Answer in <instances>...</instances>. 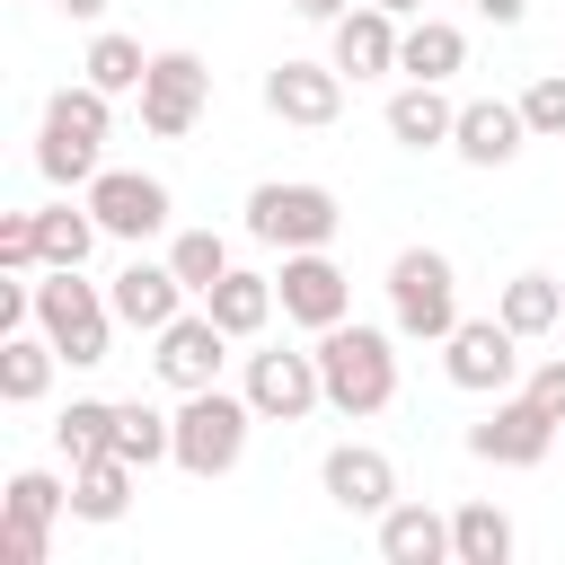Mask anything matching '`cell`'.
Instances as JSON below:
<instances>
[{
	"instance_id": "cell-1",
	"label": "cell",
	"mask_w": 565,
	"mask_h": 565,
	"mask_svg": "<svg viewBox=\"0 0 565 565\" xmlns=\"http://www.w3.org/2000/svg\"><path fill=\"white\" fill-rule=\"evenodd\" d=\"M318 380H327V406L371 424L397 406V327H362V318H335L318 335Z\"/></svg>"
},
{
	"instance_id": "cell-2",
	"label": "cell",
	"mask_w": 565,
	"mask_h": 565,
	"mask_svg": "<svg viewBox=\"0 0 565 565\" xmlns=\"http://www.w3.org/2000/svg\"><path fill=\"white\" fill-rule=\"evenodd\" d=\"M35 327L62 344V362L71 371H97L106 353H115V300H106V282H88L79 265H44L35 274Z\"/></svg>"
},
{
	"instance_id": "cell-3",
	"label": "cell",
	"mask_w": 565,
	"mask_h": 565,
	"mask_svg": "<svg viewBox=\"0 0 565 565\" xmlns=\"http://www.w3.org/2000/svg\"><path fill=\"white\" fill-rule=\"evenodd\" d=\"M265 415L247 406V388H185L177 397V468L185 477H230L238 459H247V433H256Z\"/></svg>"
},
{
	"instance_id": "cell-4",
	"label": "cell",
	"mask_w": 565,
	"mask_h": 565,
	"mask_svg": "<svg viewBox=\"0 0 565 565\" xmlns=\"http://www.w3.org/2000/svg\"><path fill=\"white\" fill-rule=\"evenodd\" d=\"M388 327L406 344H441L459 327V265L441 247H397L388 256Z\"/></svg>"
},
{
	"instance_id": "cell-5",
	"label": "cell",
	"mask_w": 565,
	"mask_h": 565,
	"mask_svg": "<svg viewBox=\"0 0 565 565\" xmlns=\"http://www.w3.org/2000/svg\"><path fill=\"white\" fill-rule=\"evenodd\" d=\"M344 230V203L318 177H265L247 194V238L256 247H327Z\"/></svg>"
},
{
	"instance_id": "cell-6",
	"label": "cell",
	"mask_w": 565,
	"mask_h": 565,
	"mask_svg": "<svg viewBox=\"0 0 565 565\" xmlns=\"http://www.w3.org/2000/svg\"><path fill=\"white\" fill-rule=\"evenodd\" d=\"M441 380L468 388V397L521 388V335H512L503 318H459V327L441 335Z\"/></svg>"
},
{
	"instance_id": "cell-7",
	"label": "cell",
	"mask_w": 565,
	"mask_h": 565,
	"mask_svg": "<svg viewBox=\"0 0 565 565\" xmlns=\"http://www.w3.org/2000/svg\"><path fill=\"white\" fill-rule=\"evenodd\" d=\"M203 106H212V71H203V53H185V44L150 53V79H141V132L185 141V132L203 124Z\"/></svg>"
},
{
	"instance_id": "cell-8",
	"label": "cell",
	"mask_w": 565,
	"mask_h": 565,
	"mask_svg": "<svg viewBox=\"0 0 565 565\" xmlns=\"http://www.w3.org/2000/svg\"><path fill=\"white\" fill-rule=\"evenodd\" d=\"M79 194H88L97 230H106V238H124V247H141V238H159V230L177 221V194H168L159 177H141V168H97Z\"/></svg>"
},
{
	"instance_id": "cell-9",
	"label": "cell",
	"mask_w": 565,
	"mask_h": 565,
	"mask_svg": "<svg viewBox=\"0 0 565 565\" xmlns=\"http://www.w3.org/2000/svg\"><path fill=\"white\" fill-rule=\"evenodd\" d=\"M274 300L291 327L327 335L335 318H353V274L327 256V247H282V274H274Z\"/></svg>"
},
{
	"instance_id": "cell-10",
	"label": "cell",
	"mask_w": 565,
	"mask_h": 565,
	"mask_svg": "<svg viewBox=\"0 0 565 565\" xmlns=\"http://www.w3.org/2000/svg\"><path fill=\"white\" fill-rule=\"evenodd\" d=\"M230 344H238V335H230L212 309H177V318L150 335V371H159V388L185 397V388H212V380H221Z\"/></svg>"
},
{
	"instance_id": "cell-11",
	"label": "cell",
	"mask_w": 565,
	"mask_h": 565,
	"mask_svg": "<svg viewBox=\"0 0 565 565\" xmlns=\"http://www.w3.org/2000/svg\"><path fill=\"white\" fill-rule=\"evenodd\" d=\"M247 406L265 415V424H300V415H318L327 406V380H318V344L309 353H291V344H265V353H247Z\"/></svg>"
},
{
	"instance_id": "cell-12",
	"label": "cell",
	"mask_w": 565,
	"mask_h": 565,
	"mask_svg": "<svg viewBox=\"0 0 565 565\" xmlns=\"http://www.w3.org/2000/svg\"><path fill=\"white\" fill-rule=\"evenodd\" d=\"M547 450H556V415L539 397H521V388H503L494 415L468 424V459H486V468H539Z\"/></svg>"
},
{
	"instance_id": "cell-13",
	"label": "cell",
	"mask_w": 565,
	"mask_h": 565,
	"mask_svg": "<svg viewBox=\"0 0 565 565\" xmlns=\"http://www.w3.org/2000/svg\"><path fill=\"white\" fill-rule=\"evenodd\" d=\"M318 486H327V503H335V512L380 521V512L397 503V459H388L380 441H335V450L318 459Z\"/></svg>"
},
{
	"instance_id": "cell-14",
	"label": "cell",
	"mask_w": 565,
	"mask_h": 565,
	"mask_svg": "<svg viewBox=\"0 0 565 565\" xmlns=\"http://www.w3.org/2000/svg\"><path fill=\"white\" fill-rule=\"evenodd\" d=\"M265 115L300 124V132H327L344 115V71L335 62H274L265 71Z\"/></svg>"
},
{
	"instance_id": "cell-15",
	"label": "cell",
	"mask_w": 565,
	"mask_h": 565,
	"mask_svg": "<svg viewBox=\"0 0 565 565\" xmlns=\"http://www.w3.org/2000/svg\"><path fill=\"white\" fill-rule=\"evenodd\" d=\"M397 35H406V18H388L380 0H353V9L327 26V62H335L344 79H388V71H397Z\"/></svg>"
},
{
	"instance_id": "cell-16",
	"label": "cell",
	"mask_w": 565,
	"mask_h": 565,
	"mask_svg": "<svg viewBox=\"0 0 565 565\" xmlns=\"http://www.w3.org/2000/svg\"><path fill=\"white\" fill-rule=\"evenodd\" d=\"M521 141H530L521 97H468V106H459V124H450V150H459L468 168H512V159H521Z\"/></svg>"
},
{
	"instance_id": "cell-17",
	"label": "cell",
	"mask_w": 565,
	"mask_h": 565,
	"mask_svg": "<svg viewBox=\"0 0 565 565\" xmlns=\"http://www.w3.org/2000/svg\"><path fill=\"white\" fill-rule=\"evenodd\" d=\"M106 300H115V318H124L132 335H159V327H168V318H177L194 291L177 282V265H168V256H159V265H150V256H132V265L106 282Z\"/></svg>"
},
{
	"instance_id": "cell-18",
	"label": "cell",
	"mask_w": 565,
	"mask_h": 565,
	"mask_svg": "<svg viewBox=\"0 0 565 565\" xmlns=\"http://www.w3.org/2000/svg\"><path fill=\"white\" fill-rule=\"evenodd\" d=\"M132 494H141V468L124 450H97L71 468V521H88V530H115L132 512Z\"/></svg>"
},
{
	"instance_id": "cell-19",
	"label": "cell",
	"mask_w": 565,
	"mask_h": 565,
	"mask_svg": "<svg viewBox=\"0 0 565 565\" xmlns=\"http://www.w3.org/2000/svg\"><path fill=\"white\" fill-rule=\"evenodd\" d=\"M371 530H380V556L388 565H450V512H433V503H406L397 494Z\"/></svg>"
},
{
	"instance_id": "cell-20",
	"label": "cell",
	"mask_w": 565,
	"mask_h": 565,
	"mask_svg": "<svg viewBox=\"0 0 565 565\" xmlns=\"http://www.w3.org/2000/svg\"><path fill=\"white\" fill-rule=\"evenodd\" d=\"M388 141L397 150H450V124H459V106L441 97V79H406L397 97H388Z\"/></svg>"
},
{
	"instance_id": "cell-21",
	"label": "cell",
	"mask_w": 565,
	"mask_h": 565,
	"mask_svg": "<svg viewBox=\"0 0 565 565\" xmlns=\"http://www.w3.org/2000/svg\"><path fill=\"white\" fill-rule=\"evenodd\" d=\"M203 309H212V318H221L238 344H256V335H265V318H274L282 300H274V274H256V265H230V274L203 291Z\"/></svg>"
},
{
	"instance_id": "cell-22",
	"label": "cell",
	"mask_w": 565,
	"mask_h": 565,
	"mask_svg": "<svg viewBox=\"0 0 565 565\" xmlns=\"http://www.w3.org/2000/svg\"><path fill=\"white\" fill-rule=\"evenodd\" d=\"M494 318H503L521 344H530V335H556V327H565V282L530 265V274H512V282L494 291Z\"/></svg>"
},
{
	"instance_id": "cell-23",
	"label": "cell",
	"mask_w": 565,
	"mask_h": 565,
	"mask_svg": "<svg viewBox=\"0 0 565 565\" xmlns=\"http://www.w3.org/2000/svg\"><path fill=\"white\" fill-rule=\"evenodd\" d=\"M53 362H62V344H53L44 327L0 335V397H9V406H35V397L53 388Z\"/></svg>"
},
{
	"instance_id": "cell-24",
	"label": "cell",
	"mask_w": 565,
	"mask_h": 565,
	"mask_svg": "<svg viewBox=\"0 0 565 565\" xmlns=\"http://www.w3.org/2000/svg\"><path fill=\"white\" fill-rule=\"evenodd\" d=\"M512 547H521V530H512L503 503H459L450 512V565H512Z\"/></svg>"
},
{
	"instance_id": "cell-25",
	"label": "cell",
	"mask_w": 565,
	"mask_h": 565,
	"mask_svg": "<svg viewBox=\"0 0 565 565\" xmlns=\"http://www.w3.org/2000/svg\"><path fill=\"white\" fill-rule=\"evenodd\" d=\"M397 71H406V79H450V71H468V35H459L450 18H406Z\"/></svg>"
},
{
	"instance_id": "cell-26",
	"label": "cell",
	"mask_w": 565,
	"mask_h": 565,
	"mask_svg": "<svg viewBox=\"0 0 565 565\" xmlns=\"http://www.w3.org/2000/svg\"><path fill=\"white\" fill-rule=\"evenodd\" d=\"M79 79H97L106 97H141V79H150V53H141V35H115V26H97V35H88V53H79Z\"/></svg>"
},
{
	"instance_id": "cell-27",
	"label": "cell",
	"mask_w": 565,
	"mask_h": 565,
	"mask_svg": "<svg viewBox=\"0 0 565 565\" xmlns=\"http://www.w3.org/2000/svg\"><path fill=\"white\" fill-rule=\"evenodd\" d=\"M115 450H124L132 468L177 459V415H159L150 397H115Z\"/></svg>"
},
{
	"instance_id": "cell-28",
	"label": "cell",
	"mask_w": 565,
	"mask_h": 565,
	"mask_svg": "<svg viewBox=\"0 0 565 565\" xmlns=\"http://www.w3.org/2000/svg\"><path fill=\"white\" fill-rule=\"evenodd\" d=\"M35 230H44V265H88V256H97V238H106V230H97V212H88V194H79V203H44V212H35Z\"/></svg>"
},
{
	"instance_id": "cell-29",
	"label": "cell",
	"mask_w": 565,
	"mask_h": 565,
	"mask_svg": "<svg viewBox=\"0 0 565 565\" xmlns=\"http://www.w3.org/2000/svg\"><path fill=\"white\" fill-rule=\"evenodd\" d=\"M53 450L79 468V459H97V450H115V397H71L62 415H53Z\"/></svg>"
},
{
	"instance_id": "cell-30",
	"label": "cell",
	"mask_w": 565,
	"mask_h": 565,
	"mask_svg": "<svg viewBox=\"0 0 565 565\" xmlns=\"http://www.w3.org/2000/svg\"><path fill=\"white\" fill-rule=\"evenodd\" d=\"M168 265H177V282L203 300V291L230 274V238H221V230H177V238H168Z\"/></svg>"
},
{
	"instance_id": "cell-31",
	"label": "cell",
	"mask_w": 565,
	"mask_h": 565,
	"mask_svg": "<svg viewBox=\"0 0 565 565\" xmlns=\"http://www.w3.org/2000/svg\"><path fill=\"white\" fill-rule=\"evenodd\" d=\"M0 512H18V521H62V512H71V477H53V468H18L9 494H0Z\"/></svg>"
},
{
	"instance_id": "cell-32",
	"label": "cell",
	"mask_w": 565,
	"mask_h": 565,
	"mask_svg": "<svg viewBox=\"0 0 565 565\" xmlns=\"http://www.w3.org/2000/svg\"><path fill=\"white\" fill-rule=\"evenodd\" d=\"M521 115H530V141H565V71H539L521 88Z\"/></svg>"
},
{
	"instance_id": "cell-33",
	"label": "cell",
	"mask_w": 565,
	"mask_h": 565,
	"mask_svg": "<svg viewBox=\"0 0 565 565\" xmlns=\"http://www.w3.org/2000/svg\"><path fill=\"white\" fill-rule=\"evenodd\" d=\"M0 274H44V230H35V212H0Z\"/></svg>"
},
{
	"instance_id": "cell-34",
	"label": "cell",
	"mask_w": 565,
	"mask_h": 565,
	"mask_svg": "<svg viewBox=\"0 0 565 565\" xmlns=\"http://www.w3.org/2000/svg\"><path fill=\"white\" fill-rule=\"evenodd\" d=\"M53 556V521H18L0 512V565H44Z\"/></svg>"
},
{
	"instance_id": "cell-35",
	"label": "cell",
	"mask_w": 565,
	"mask_h": 565,
	"mask_svg": "<svg viewBox=\"0 0 565 565\" xmlns=\"http://www.w3.org/2000/svg\"><path fill=\"white\" fill-rule=\"evenodd\" d=\"M521 397H539V406L565 424V353H547L539 371H521Z\"/></svg>"
},
{
	"instance_id": "cell-36",
	"label": "cell",
	"mask_w": 565,
	"mask_h": 565,
	"mask_svg": "<svg viewBox=\"0 0 565 565\" xmlns=\"http://www.w3.org/2000/svg\"><path fill=\"white\" fill-rule=\"evenodd\" d=\"M477 18H486V26H521V18H530V0H477Z\"/></svg>"
},
{
	"instance_id": "cell-37",
	"label": "cell",
	"mask_w": 565,
	"mask_h": 565,
	"mask_svg": "<svg viewBox=\"0 0 565 565\" xmlns=\"http://www.w3.org/2000/svg\"><path fill=\"white\" fill-rule=\"evenodd\" d=\"M353 0H291V18H309V26H335Z\"/></svg>"
},
{
	"instance_id": "cell-38",
	"label": "cell",
	"mask_w": 565,
	"mask_h": 565,
	"mask_svg": "<svg viewBox=\"0 0 565 565\" xmlns=\"http://www.w3.org/2000/svg\"><path fill=\"white\" fill-rule=\"evenodd\" d=\"M53 9H62V18H79V26H97V18L115 9V0H53Z\"/></svg>"
},
{
	"instance_id": "cell-39",
	"label": "cell",
	"mask_w": 565,
	"mask_h": 565,
	"mask_svg": "<svg viewBox=\"0 0 565 565\" xmlns=\"http://www.w3.org/2000/svg\"><path fill=\"white\" fill-rule=\"evenodd\" d=\"M380 9H388V18H424V0H380Z\"/></svg>"
},
{
	"instance_id": "cell-40",
	"label": "cell",
	"mask_w": 565,
	"mask_h": 565,
	"mask_svg": "<svg viewBox=\"0 0 565 565\" xmlns=\"http://www.w3.org/2000/svg\"><path fill=\"white\" fill-rule=\"evenodd\" d=\"M556 335H565V327H556Z\"/></svg>"
}]
</instances>
